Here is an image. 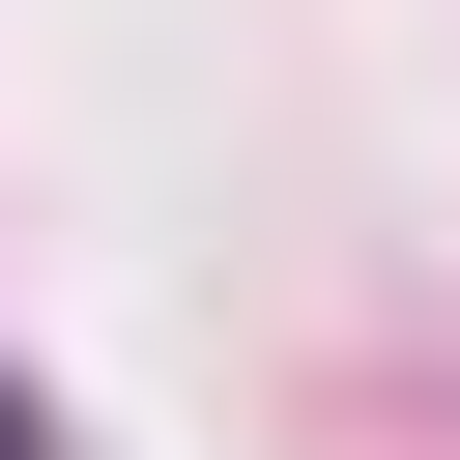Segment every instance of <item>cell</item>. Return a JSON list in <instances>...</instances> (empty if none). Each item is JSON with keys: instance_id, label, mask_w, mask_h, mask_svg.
<instances>
[{"instance_id": "1", "label": "cell", "mask_w": 460, "mask_h": 460, "mask_svg": "<svg viewBox=\"0 0 460 460\" xmlns=\"http://www.w3.org/2000/svg\"><path fill=\"white\" fill-rule=\"evenodd\" d=\"M0 460H29V374H0Z\"/></svg>"}]
</instances>
